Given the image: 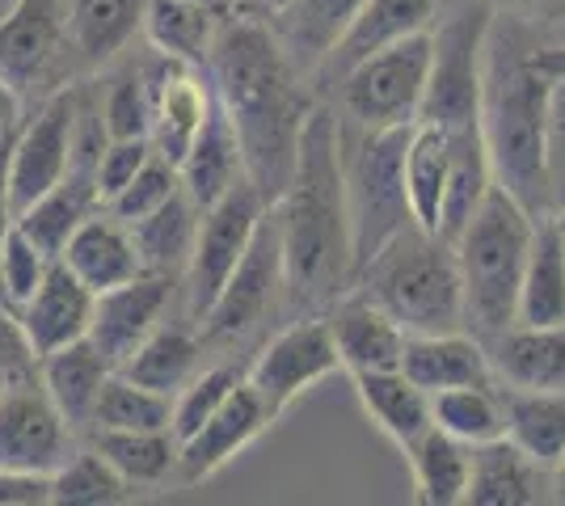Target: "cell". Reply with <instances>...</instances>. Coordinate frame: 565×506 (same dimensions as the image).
<instances>
[{"instance_id":"5bb4252c","label":"cell","mask_w":565,"mask_h":506,"mask_svg":"<svg viewBox=\"0 0 565 506\" xmlns=\"http://www.w3.org/2000/svg\"><path fill=\"white\" fill-rule=\"evenodd\" d=\"M72 427L39 380L0 388V469L51 477L72 456Z\"/></svg>"},{"instance_id":"11a10c76","label":"cell","mask_w":565,"mask_h":506,"mask_svg":"<svg viewBox=\"0 0 565 506\" xmlns=\"http://www.w3.org/2000/svg\"><path fill=\"white\" fill-rule=\"evenodd\" d=\"M553 498H557V503H565V460H562V469L553 473Z\"/></svg>"},{"instance_id":"7bdbcfd3","label":"cell","mask_w":565,"mask_h":506,"mask_svg":"<svg viewBox=\"0 0 565 506\" xmlns=\"http://www.w3.org/2000/svg\"><path fill=\"white\" fill-rule=\"evenodd\" d=\"M178 191H182V173H178V165L152 148V157H148L140 173H136V177L106 203V212L118 216L122 224H136V219L152 216V212H157L161 203H169Z\"/></svg>"},{"instance_id":"db71d44e","label":"cell","mask_w":565,"mask_h":506,"mask_svg":"<svg viewBox=\"0 0 565 506\" xmlns=\"http://www.w3.org/2000/svg\"><path fill=\"white\" fill-rule=\"evenodd\" d=\"M236 13H254V18H266V0H233Z\"/></svg>"},{"instance_id":"816d5d0a","label":"cell","mask_w":565,"mask_h":506,"mask_svg":"<svg viewBox=\"0 0 565 506\" xmlns=\"http://www.w3.org/2000/svg\"><path fill=\"white\" fill-rule=\"evenodd\" d=\"M18 122H22V97L0 80V140H4V136H13V131H18Z\"/></svg>"},{"instance_id":"9a60e30c","label":"cell","mask_w":565,"mask_h":506,"mask_svg":"<svg viewBox=\"0 0 565 506\" xmlns=\"http://www.w3.org/2000/svg\"><path fill=\"white\" fill-rule=\"evenodd\" d=\"M182 291V279L169 274H152L143 270L131 283H118L110 291H97L94 300V325H89V342L102 351V359L110 367H122L140 351V342L173 309V295Z\"/></svg>"},{"instance_id":"7a4b0ae2","label":"cell","mask_w":565,"mask_h":506,"mask_svg":"<svg viewBox=\"0 0 565 506\" xmlns=\"http://www.w3.org/2000/svg\"><path fill=\"white\" fill-rule=\"evenodd\" d=\"M282 241V300L296 313H326L354 283L351 216L338 165V110L317 101L300 131L287 191L270 203Z\"/></svg>"},{"instance_id":"74e56055","label":"cell","mask_w":565,"mask_h":506,"mask_svg":"<svg viewBox=\"0 0 565 506\" xmlns=\"http://www.w3.org/2000/svg\"><path fill=\"white\" fill-rule=\"evenodd\" d=\"M169 422H173V397L136 385L122 372H110L102 392H97L89 431H161Z\"/></svg>"},{"instance_id":"cb8c5ba5","label":"cell","mask_w":565,"mask_h":506,"mask_svg":"<svg viewBox=\"0 0 565 506\" xmlns=\"http://www.w3.org/2000/svg\"><path fill=\"white\" fill-rule=\"evenodd\" d=\"M494 380L511 388H562L565 392V321L557 325H507L486 342Z\"/></svg>"},{"instance_id":"836d02e7","label":"cell","mask_w":565,"mask_h":506,"mask_svg":"<svg viewBox=\"0 0 565 506\" xmlns=\"http://www.w3.org/2000/svg\"><path fill=\"white\" fill-rule=\"evenodd\" d=\"M220 25H224V13H215L207 4H194V0H148L143 4L148 43L169 60H182L194 68H207Z\"/></svg>"},{"instance_id":"603a6c76","label":"cell","mask_w":565,"mask_h":506,"mask_svg":"<svg viewBox=\"0 0 565 506\" xmlns=\"http://www.w3.org/2000/svg\"><path fill=\"white\" fill-rule=\"evenodd\" d=\"M60 258L68 262L72 274L94 291V295L97 291L118 288V283H131L136 274H143L140 249H136L131 228L118 216H110L106 207H97L94 216L72 233Z\"/></svg>"},{"instance_id":"ee69618b","label":"cell","mask_w":565,"mask_h":506,"mask_svg":"<svg viewBox=\"0 0 565 506\" xmlns=\"http://www.w3.org/2000/svg\"><path fill=\"white\" fill-rule=\"evenodd\" d=\"M47 266H51L47 249H43V245H34L22 228L13 224V228H9V237H4V245H0V300L18 313L25 300L34 295V288L43 283Z\"/></svg>"},{"instance_id":"680465c9","label":"cell","mask_w":565,"mask_h":506,"mask_svg":"<svg viewBox=\"0 0 565 506\" xmlns=\"http://www.w3.org/2000/svg\"><path fill=\"white\" fill-rule=\"evenodd\" d=\"M282 4H287V0H266V18H270V13H279Z\"/></svg>"},{"instance_id":"ab89813d","label":"cell","mask_w":565,"mask_h":506,"mask_svg":"<svg viewBox=\"0 0 565 506\" xmlns=\"http://www.w3.org/2000/svg\"><path fill=\"white\" fill-rule=\"evenodd\" d=\"M136 485L122 482L118 469L97 448H72V456L51 473L55 506H118L131 503Z\"/></svg>"},{"instance_id":"8992f818","label":"cell","mask_w":565,"mask_h":506,"mask_svg":"<svg viewBox=\"0 0 565 506\" xmlns=\"http://www.w3.org/2000/svg\"><path fill=\"white\" fill-rule=\"evenodd\" d=\"M409 127H359V122L338 119V165L347 186L354 274L414 219L405 198V173H401Z\"/></svg>"},{"instance_id":"f6af8a7d","label":"cell","mask_w":565,"mask_h":506,"mask_svg":"<svg viewBox=\"0 0 565 506\" xmlns=\"http://www.w3.org/2000/svg\"><path fill=\"white\" fill-rule=\"evenodd\" d=\"M148 157H152V140L148 136H140V140H106L102 152H97V169H94L102 203H110L140 173Z\"/></svg>"},{"instance_id":"d6a6232c","label":"cell","mask_w":565,"mask_h":506,"mask_svg":"<svg viewBox=\"0 0 565 506\" xmlns=\"http://www.w3.org/2000/svg\"><path fill=\"white\" fill-rule=\"evenodd\" d=\"M409 473H414V498L423 506H460L469 494L472 473V448L460 443L456 434L430 427L409 448Z\"/></svg>"},{"instance_id":"8fae6325","label":"cell","mask_w":565,"mask_h":506,"mask_svg":"<svg viewBox=\"0 0 565 506\" xmlns=\"http://www.w3.org/2000/svg\"><path fill=\"white\" fill-rule=\"evenodd\" d=\"M68 0H13L0 18V80L22 97L60 89L72 73Z\"/></svg>"},{"instance_id":"8d00e7d4","label":"cell","mask_w":565,"mask_h":506,"mask_svg":"<svg viewBox=\"0 0 565 506\" xmlns=\"http://www.w3.org/2000/svg\"><path fill=\"white\" fill-rule=\"evenodd\" d=\"M89 448L118 469L131 485H166L178 477V434L161 431H89Z\"/></svg>"},{"instance_id":"60d3db41","label":"cell","mask_w":565,"mask_h":506,"mask_svg":"<svg viewBox=\"0 0 565 506\" xmlns=\"http://www.w3.org/2000/svg\"><path fill=\"white\" fill-rule=\"evenodd\" d=\"M106 140H152V94H148V76L143 64H131L122 73L110 76L106 94L97 97Z\"/></svg>"},{"instance_id":"d6986e66","label":"cell","mask_w":565,"mask_h":506,"mask_svg":"<svg viewBox=\"0 0 565 506\" xmlns=\"http://www.w3.org/2000/svg\"><path fill=\"white\" fill-rule=\"evenodd\" d=\"M326 316H330L342 372L359 376V372H393V367H401L405 337L409 334L380 309L372 295L351 288L347 295L333 300L330 309H326Z\"/></svg>"},{"instance_id":"7dc6e473","label":"cell","mask_w":565,"mask_h":506,"mask_svg":"<svg viewBox=\"0 0 565 506\" xmlns=\"http://www.w3.org/2000/svg\"><path fill=\"white\" fill-rule=\"evenodd\" d=\"M544 165H548V198H553V212H557L565 203V80H553V89H548Z\"/></svg>"},{"instance_id":"52a82bcc","label":"cell","mask_w":565,"mask_h":506,"mask_svg":"<svg viewBox=\"0 0 565 506\" xmlns=\"http://www.w3.org/2000/svg\"><path fill=\"white\" fill-rule=\"evenodd\" d=\"M494 25L490 0H451L430 25V76L418 119L444 127L448 136L481 127V73L486 39Z\"/></svg>"},{"instance_id":"7c38bea8","label":"cell","mask_w":565,"mask_h":506,"mask_svg":"<svg viewBox=\"0 0 565 506\" xmlns=\"http://www.w3.org/2000/svg\"><path fill=\"white\" fill-rule=\"evenodd\" d=\"M76 119H81V85H60L43 97V106L18 122V136L9 148V198L13 216H22L30 203H39L51 186L64 182L76 148Z\"/></svg>"},{"instance_id":"4316f807","label":"cell","mask_w":565,"mask_h":506,"mask_svg":"<svg viewBox=\"0 0 565 506\" xmlns=\"http://www.w3.org/2000/svg\"><path fill=\"white\" fill-rule=\"evenodd\" d=\"M363 4L367 0H287L270 13V30L300 73H317Z\"/></svg>"},{"instance_id":"3957f363","label":"cell","mask_w":565,"mask_h":506,"mask_svg":"<svg viewBox=\"0 0 565 506\" xmlns=\"http://www.w3.org/2000/svg\"><path fill=\"white\" fill-rule=\"evenodd\" d=\"M536 47L541 43L532 34V22L494 13L481 73V140L498 186L532 219H544L553 216L544 165L553 80L536 68Z\"/></svg>"},{"instance_id":"f546056e","label":"cell","mask_w":565,"mask_h":506,"mask_svg":"<svg viewBox=\"0 0 565 506\" xmlns=\"http://www.w3.org/2000/svg\"><path fill=\"white\" fill-rule=\"evenodd\" d=\"M351 380H354V392H359L363 413L376 422L380 434H388V439L397 443L401 452H405L423 431L435 427L430 392H423L401 367H393V372H359Z\"/></svg>"},{"instance_id":"2e32d148","label":"cell","mask_w":565,"mask_h":506,"mask_svg":"<svg viewBox=\"0 0 565 506\" xmlns=\"http://www.w3.org/2000/svg\"><path fill=\"white\" fill-rule=\"evenodd\" d=\"M148 76V94H152V148L169 157L173 165H182L190 140L199 136V127L212 110V76L207 68H194L169 55H152L143 64Z\"/></svg>"},{"instance_id":"277c9868","label":"cell","mask_w":565,"mask_h":506,"mask_svg":"<svg viewBox=\"0 0 565 506\" xmlns=\"http://www.w3.org/2000/svg\"><path fill=\"white\" fill-rule=\"evenodd\" d=\"M351 288L372 295L405 334L465 330V288H460L456 245L439 233H426L414 219L354 274Z\"/></svg>"},{"instance_id":"d590c367","label":"cell","mask_w":565,"mask_h":506,"mask_svg":"<svg viewBox=\"0 0 565 506\" xmlns=\"http://www.w3.org/2000/svg\"><path fill=\"white\" fill-rule=\"evenodd\" d=\"M199 359H203V337L194 334L190 325H178V321H161L152 334L140 342V351L131 359L115 367L122 376H131L136 385L157 388L166 397H178L186 380L199 372Z\"/></svg>"},{"instance_id":"f907efd6","label":"cell","mask_w":565,"mask_h":506,"mask_svg":"<svg viewBox=\"0 0 565 506\" xmlns=\"http://www.w3.org/2000/svg\"><path fill=\"white\" fill-rule=\"evenodd\" d=\"M13 136H18V131H13ZM13 136L0 140V245H4V237H9V228L18 224V216H13V198H9V148H13Z\"/></svg>"},{"instance_id":"bcb514c9","label":"cell","mask_w":565,"mask_h":506,"mask_svg":"<svg viewBox=\"0 0 565 506\" xmlns=\"http://www.w3.org/2000/svg\"><path fill=\"white\" fill-rule=\"evenodd\" d=\"M39 380V355L30 351L18 313L0 300V388Z\"/></svg>"},{"instance_id":"681fc988","label":"cell","mask_w":565,"mask_h":506,"mask_svg":"<svg viewBox=\"0 0 565 506\" xmlns=\"http://www.w3.org/2000/svg\"><path fill=\"white\" fill-rule=\"evenodd\" d=\"M494 13L519 22H565V0H490Z\"/></svg>"},{"instance_id":"f1b7e54d","label":"cell","mask_w":565,"mask_h":506,"mask_svg":"<svg viewBox=\"0 0 565 506\" xmlns=\"http://www.w3.org/2000/svg\"><path fill=\"white\" fill-rule=\"evenodd\" d=\"M507 439L541 469L557 473L565 460V392L562 388H502Z\"/></svg>"},{"instance_id":"484cf974","label":"cell","mask_w":565,"mask_h":506,"mask_svg":"<svg viewBox=\"0 0 565 506\" xmlns=\"http://www.w3.org/2000/svg\"><path fill=\"white\" fill-rule=\"evenodd\" d=\"M148 0H68V47L72 64L97 73L118 60L127 43L143 34Z\"/></svg>"},{"instance_id":"4fadbf2b","label":"cell","mask_w":565,"mask_h":506,"mask_svg":"<svg viewBox=\"0 0 565 506\" xmlns=\"http://www.w3.org/2000/svg\"><path fill=\"white\" fill-rule=\"evenodd\" d=\"M338 346L326 313H300L291 325H282L258 351V359L245 367V380L258 388L262 401L279 418L296 397H305L308 388L330 380L338 372Z\"/></svg>"},{"instance_id":"ffe728a7","label":"cell","mask_w":565,"mask_h":506,"mask_svg":"<svg viewBox=\"0 0 565 506\" xmlns=\"http://www.w3.org/2000/svg\"><path fill=\"white\" fill-rule=\"evenodd\" d=\"M448 0H367L359 9V18L347 25V34L333 43V51L321 60V80L333 85L351 64H359L363 55L380 51L384 43H397L405 34H423L439 22Z\"/></svg>"},{"instance_id":"1f68e13d","label":"cell","mask_w":565,"mask_h":506,"mask_svg":"<svg viewBox=\"0 0 565 506\" xmlns=\"http://www.w3.org/2000/svg\"><path fill=\"white\" fill-rule=\"evenodd\" d=\"M519 325H557L565 321V237L557 233L553 216L536 219L532 249L519 283Z\"/></svg>"},{"instance_id":"ba28073f","label":"cell","mask_w":565,"mask_h":506,"mask_svg":"<svg viewBox=\"0 0 565 506\" xmlns=\"http://www.w3.org/2000/svg\"><path fill=\"white\" fill-rule=\"evenodd\" d=\"M430 76V30L405 34L397 43L363 55L347 73L333 80L338 89V119L359 127H409L418 122Z\"/></svg>"},{"instance_id":"e575fe53","label":"cell","mask_w":565,"mask_h":506,"mask_svg":"<svg viewBox=\"0 0 565 506\" xmlns=\"http://www.w3.org/2000/svg\"><path fill=\"white\" fill-rule=\"evenodd\" d=\"M199 219L203 207L190 198L186 191H178L169 203H161L152 216L127 224L136 249H140V266L152 274H169V279H182L190 262V249H194V233H199Z\"/></svg>"},{"instance_id":"6da1fadb","label":"cell","mask_w":565,"mask_h":506,"mask_svg":"<svg viewBox=\"0 0 565 506\" xmlns=\"http://www.w3.org/2000/svg\"><path fill=\"white\" fill-rule=\"evenodd\" d=\"M207 76L236 127L245 177L266 203H275L291 182L300 131L317 106V97L305 89V73L287 60L275 30L262 18L233 13L215 34Z\"/></svg>"},{"instance_id":"7402d4cb","label":"cell","mask_w":565,"mask_h":506,"mask_svg":"<svg viewBox=\"0 0 565 506\" xmlns=\"http://www.w3.org/2000/svg\"><path fill=\"white\" fill-rule=\"evenodd\" d=\"M401 372L423 388V392H444L460 385H494V363L481 337L469 330L451 334H409Z\"/></svg>"},{"instance_id":"b9f144b4","label":"cell","mask_w":565,"mask_h":506,"mask_svg":"<svg viewBox=\"0 0 565 506\" xmlns=\"http://www.w3.org/2000/svg\"><path fill=\"white\" fill-rule=\"evenodd\" d=\"M245 380V367L241 363H215L207 372H194L186 380V388L173 397V434H178V443L194 434L207 418H212L228 397L236 392V385Z\"/></svg>"},{"instance_id":"30bf717a","label":"cell","mask_w":565,"mask_h":506,"mask_svg":"<svg viewBox=\"0 0 565 506\" xmlns=\"http://www.w3.org/2000/svg\"><path fill=\"white\" fill-rule=\"evenodd\" d=\"M282 300V241L275 207L262 216L249 249L241 254L228 283L220 288L215 304L199 321L203 346H236L262 330V321L279 309Z\"/></svg>"},{"instance_id":"6f0895ef","label":"cell","mask_w":565,"mask_h":506,"mask_svg":"<svg viewBox=\"0 0 565 506\" xmlns=\"http://www.w3.org/2000/svg\"><path fill=\"white\" fill-rule=\"evenodd\" d=\"M553 224H557V233H562V237H565V203H562V207H557V212H553Z\"/></svg>"},{"instance_id":"ac0fdd59","label":"cell","mask_w":565,"mask_h":506,"mask_svg":"<svg viewBox=\"0 0 565 506\" xmlns=\"http://www.w3.org/2000/svg\"><path fill=\"white\" fill-rule=\"evenodd\" d=\"M94 300L97 295L72 274L64 258H51L43 283H39L34 295L18 309V321H22L30 351L43 359V355L60 351V346H68V342H76V337H89V325H94Z\"/></svg>"},{"instance_id":"d4e9b609","label":"cell","mask_w":565,"mask_h":506,"mask_svg":"<svg viewBox=\"0 0 565 506\" xmlns=\"http://www.w3.org/2000/svg\"><path fill=\"white\" fill-rule=\"evenodd\" d=\"M178 173H182V191H186L203 212L245 177L241 140H236V127H233V119H228V110L220 106V97H212V110H207V119L199 127V136L190 140Z\"/></svg>"},{"instance_id":"c3c4849f","label":"cell","mask_w":565,"mask_h":506,"mask_svg":"<svg viewBox=\"0 0 565 506\" xmlns=\"http://www.w3.org/2000/svg\"><path fill=\"white\" fill-rule=\"evenodd\" d=\"M51 503V477L4 473L0 469V506H43Z\"/></svg>"},{"instance_id":"83f0119b","label":"cell","mask_w":565,"mask_h":506,"mask_svg":"<svg viewBox=\"0 0 565 506\" xmlns=\"http://www.w3.org/2000/svg\"><path fill=\"white\" fill-rule=\"evenodd\" d=\"M110 372L115 367L102 359V351H97L94 342L76 337V342L39 359V385L47 388V397L55 401V410L68 418L72 431H89L97 392H102Z\"/></svg>"},{"instance_id":"5b68a950","label":"cell","mask_w":565,"mask_h":506,"mask_svg":"<svg viewBox=\"0 0 565 506\" xmlns=\"http://www.w3.org/2000/svg\"><path fill=\"white\" fill-rule=\"evenodd\" d=\"M532 228L536 219L494 182L465 224V233L451 241L456 266H460V288H465V330L481 342L515 325Z\"/></svg>"},{"instance_id":"44dd1931","label":"cell","mask_w":565,"mask_h":506,"mask_svg":"<svg viewBox=\"0 0 565 506\" xmlns=\"http://www.w3.org/2000/svg\"><path fill=\"white\" fill-rule=\"evenodd\" d=\"M553 473L541 469L532 456H523L507 434L490 443H472L469 473V506H541L553 494Z\"/></svg>"},{"instance_id":"9f6ffc18","label":"cell","mask_w":565,"mask_h":506,"mask_svg":"<svg viewBox=\"0 0 565 506\" xmlns=\"http://www.w3.org/2000/svg\"><path fill=\"white\" fill-rule=\"evenodd\" d=\"M194 4H207V9H215V13H224V18H228V13H236L233 0H194Z\"/></svg>"},{"instance_id":"e0dca14e","label":"cell","mask_w":565,"mask_h":506,"mask_svg":"<svg viewBox=\"0 0 565 506\" xmlns=\"http://www.w3.org/2000/svg\"><path fill=\"white\" fill-rule=\"evenodd\" d=\"M275 422V410L262 401V392L249 380H241L236 392L220 406V410L199 427L194 434H186L178 443V477L186 485H199L215 477L233 456H241L266 427Z\"/></svg>"},{"instance_id":"9c48e42d","label":"cell","mask_w":565,"mask_h":506,"mask_svg":"<svg viewBox=\"0 0 565 506\" xmlns=\"http://www.w3.org/2000/svg\"><path fill=\"white\" fill-rule=\"evenodd\" d=\"M266 212H270V203L262 198V191L249 177H241L233 191L224 194V198H215L212 207L203 212L199 233H194V249H190L186 274H182L190 325H199L207 316L220 288L228 283V274L241 262V254L254 241V233H258Z\"/></svg>"},{"instance_id":"f35d334b","label":"cell","mask_w":565,"mask_h":506,"mask_svg":"<svg viewBox=\"0 0 565 506\" xmlns=\"http://www.w3.org/2000/svg\"><path fill=\"white\" fill-rule=\"evenodd\" d=\"M430 413L439 431L456 434L460 443H490L507 431L502 413V388L498 385H460L430 392Z\"/></svg>"},{"instance_id":"f5cc1de1","label":"cell","mask_w":565,"mask_h":506,"mask_svg":"<svg viewBox=\"0 0 565 506\" xmlns=\"http://www.w3.org/2000/svg\"><path fill=\"white\" fill-rule=\"evenodd\" d=\"M536 68L548 80H565V47H536Z\"/></svg>"},{"instance_id":"4dcf8cb0","label":"cell","mask_w":565,"mask_h":506,"mask_svg":"<svg viewBox=\"0 0 565 506\" xmlns=\"http://www.w3.org/2000/svg\"><path fill=\"white\" fill-rule=\"evenodd\" d=\"M451 169V136L435 122H414L401 173H405V198H409V216L423 224L426 233H439V212H444V191H448Z\"/></svg>"}]
</instances>
